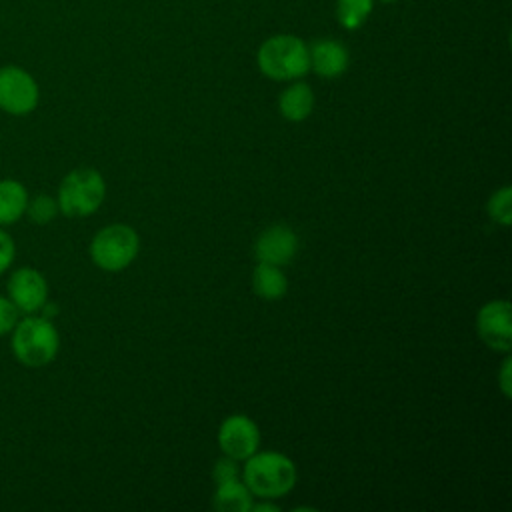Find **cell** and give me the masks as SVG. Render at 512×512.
<instances>
[{"label": "cell", "instance_id": "7a4b0ae2", "mask_svg": "<svg viewBox=\"0 0 512 512\" xmlns=\"http://www.w3.org/2000/svg\"><path fill=\"white\" fill-rule=\"evenodd\" d=\"M242 474L248 490L260 498H280L296 484L294 462L280 452H254Z\"/></svg>", "mask_w": 512, "mask_h": 512}, {"label": "cell", "instance_id": "ac0fdd59", "mask_svg": "<svg viewBox=\"0 0 512 512\" xmlns=\"http://www.w3.org/2000/svg\"><path fill=\"white\" fill-rule=\"evenodd\" d=\"M486 210L494 222H498L502 226H510V222H512V188L502 186L500 190H496L490 196Z\"/></svg>", "mask_w": 512, "mask_h": 512}, {"label": "cell", "instance_id": "5b68a950", "mask_svg": "<svg viewBox=\"0 0 512 512\" xmlns=\"http://www.w3.org/2000/svg\"><path fill=\"white\" fill-rule=\"evenodd\" d=\"M138 234L126 224H110L98 230L90 242L92 262L106 272L124 270L138 254Z\"/></svg>", "mask_w": 512, "mask_h": 512}, {"label": "cell", "instance_id": "7402d4cb", "mask_svg": "<svg viewBox=\"0 0 512 512\" xmlns=\"http://www.w3.org/2000/svg\"><path fill=\"white\" fill-rule=\"evenodd\" d=\"M510 372H512V360H510V356H506L504 364L500 368V376H498L500 378V388H502L506 398H510V394H512V376H510Z\"/></svg>", "mask_w": 512, "mask_h": 512}, {"label": "cell", "instance_id": "cb8c5ba5", "mask_svg": "<svg viewBox=\"0 0 512 512\" xmlns=\"http://www.w3.org/2000/svg\"><path fill=\"white\" fill-rule=\"evenodd\" d=\"M380 2H386V4H390V2H396V0H380Z\"/></svg>", "mask_w": 512, "mask_h": 512}, {"label": "cell", "instance_id": "2e32d148", "mask_svg": "<svg viewBox=\"0 0 512 512\" xmlns=\"http://www.w3.org/2000/svg\"><path fill=\"white\" fill-rule=\"evenodd\" d=\"M372 12V0H336V18L348 28H360Z\"/></svg>", "mask_w": 512, "mask_h": 512}, {"label": "cell", "instance_id": "ba28073f", "mask_svg": "<svg viewBox=\"0 0 512 512\" xmlns=\"http://www.w3.org/2000/svg\"><path fill=\"white\" fill-rule=\"evenodd\" d=\"M476 332L480 340L498 352H508L512 348V322H510V302L492 300L486 302L476 316Z\"/></svg>", "mask_w": 512, "mask_h": 512}, {"label": "cell", "instance_id": "ffe728a7", "mask_svg": "<svg viewBox=\"0 0 512 512\" xmlns=\"http://www.w3.org/2000/svg\"><path fill=\"white\" fill-rule=\"evenodd\" d=\"M16 258V242L8 228L0 226V276L6 274Z\"/></svg>", "mask_w": 512, "mask_h": 512}, {"label": "cell", "instance_id": "44dd1931", "mask_svg": "<svg viewBox=\"0 0 512 512\" xmlns=\"http://www.w3.org/2000/svg\"><path fill=\"white\" fill-rule=\"evenodd\" d=\"M236 478H238L236 460L222 458V460L216 462V466H214V480H216V484H222V482H228V480H236Z\"/></svg>", "mask_w": 512, "mask_h": 512}, {"label": "cell", "instance_id": "e0dca14e", "mask_svg": "<svg viewBox=\"0 0 512 512\" xmlns=\"http://www.w3.org/2000/svg\"><path fill=\"white\" fill-rule=\"evenodd\" d=\"M60 214L58 210V202H56V196H50V194H36V196H30L28 198V204H26V218L36 224V226H46L50 224L56 216Z\"/></svg>", "mask_w": 512, "mask_h": 512}, {"label": "cell", "instance_id": "9a60e30c", "mask_svg": "<svg viewBox=\"0 0 512 512\" xmlns=\"http://www.w3.org/2000/svg\"><path fill=\"white\" fill-rule=\"evenodd\" d=\"M214 508L220 512H250L252 492L246 484L238 482V478L222 482L214 494Z\"/></svg>", "mask_w": 512, "mask_h": 512}, {"label": "cell", "instance_id": "5bb4252c", "mask_svg": "<svg viewBox=\"0 0 512 512\" xmlns=\"http://www.w3.org/2000/svg\"><path fill=\"white\" fill-rule=\"evenodd\" d=\"M252 290L260 296V298H266V300H278L286 294L288 290V280L284 276V272L274 266V264H266V262H260L256 268H254V274H252Z\"/></svg>", "mask_w": 512, "mask_h": 512}, {"label": "cell", "instance_id": "30bf717a", "mask_svg": "<svg viewBox=\"0 0 512 512\" xmlns=\"http://www.w3.org/2000/svg\"><path fill=\"white\" fill-rule=\"evenodd\" d=\"M298 250V236L294 234L292 228L284 224H274L266 228L256 244H254V254L260 262L282 266L288 264Z\"/></svg>", "mask_w": 512, "mask_h": 512}, {"label": "cell", "instance_id": "8992f818", "mask_svg": "<svg viewBox=\"0 0 512 512\" xmlns=\"http://www.w3.org/2000/svg\"><path fill=\"white\" fill-rule=\"evenodd\" d=\"M40 104L36 78L16 64L0 66V110L8 116H28Z\"/></svg>", "mask_w": 512, "mask_h": 512}, {"label": "cell", "instance_id": "52a82bcc", "mask_svg": "<svg viewBox=\"0 0 512 512\" xmlns=\"http://www.w3.org/2000/svg\"><path fill=\"white\" fill-rule=\"evenodd\" d=\"M6 296L22 316L40 314L48 302V282L38 268L20 266L8 274Z\"/></svg>", "mask_w": 512, "mask_h": 512}, {"label": "cell", "instance_id": "9c48e42d", "mask_svg": "<svg viewBox=\"0 0 512 512\" xmlns=\"http://www.w3.org/2000/svg\"><path fill=\"white\" fill-rule=\"evenodd\" d=\"M220 450L232 460H246L258 450L260 432L254 420L244 414L228 416L218 430Z\"/></svg>", "mask_w": 512, "mask_h": 512}, {"label": "cell", "instance_id": "603a6c76", "mask_svg": "<svg viewBox=\"0 0 512 512\" xmlns=\"http://www.w3.org/2000/svg\"><path fill=\"white\" fill-rule=\"evenodd\" d=\"M252 510L254 512H278L280 508L278 506H274V504H252Z\"/></svg>", "mask_w": 512, "mask_h": 512}, {"label": "cell", "instance_id": "6da1fadb", "mask_svg": "<svg viewBox=\"0 0 512 512\" xmlns=\"http://www.w3.org/2000/svg\"><path fill=\"white\" fill-rule=\"evenodd\" d=\"M10 350L24 368L48 366L60 350V334L44 314H24L10 332Z\"/></svg>", "mask_w": 512, "mask_h": 512}, {"label": "cell", "instance_id": "8fae6325", "mask_svg": "<svg viewBox=\"0 0 512 512\" xmlns=\"http://www.w3.org/2000/svg\"><path fill=\"white\" fill-rule=\"evenodd\" d=\"M310 54V68L324 76V78H336L346 72L350 56L348 50L336 42V40H318L308 48Z\"/></svg>", "mask_w": 512, "mask_h": 512}, {"label": "cell", "instance_id": "4fadbf2b", "mask_svg": "<svg viewBox=\"0 0 512 512\" xmlns=\"http://www.w3.org/2000/svg\"><path fill=\"white\" fill-rule=\"evenodd\" d=\"M280 114L290 122H300L310 116L314 108V92L308 84L296 82L280 94Z\"/></svg>", "mask_w": 512, "mask_h": 512}, {"label": "cell", "instance_id": "3957f363", "mask_svg": "<svg viewBox=\"0 0 512 512\" xmlns=\"http://www.w3.org/2000/svg\"><path fill=\"white\" fill-rule=\"evenodd\" d=\"M106 196V182L94 168L70 170L58 186L56 202L60 214L68 218H84L94 214Z\"/></svg>", "mask_w": 512, "mask_h": 512}, {"label": "cell", "instance_id": "277c9868", "mask_svg": "<svg viewBox=\"0 0 512 512\" xmlns=\"http://www.w3.org/2000/svg\"><path fill=\"white\" fill-rule=\"evenodd\" d=\"M258 66L272 80H296L310 70L308 46L298 36L276 34L262 42Z\"/></svg>", "mask_w": 512, "mask_h": 512}, {"label": "cell", "instance_id": "7c38bea8", "mask_svg": "<svg viewBox=\"0 0 512 512\" xmlns=\"http://www.w3.org/2000/svg\"><path fill=\"white\" fill-rule=\"evenodd\" d=\"M30 192L28 188L16 178H2L0 180V226L8 228L20 222L26 214Z\"/></svg>", "mask_w": 512, "mask_h": 512}, {"label": "cell", "instance_id": "d6986e66", "mask_svg": "<svg viewBox=\"0 0 512 512\" xmlns=\"http://www.w3.org/2000/svg\"><path fill=\"white\" fill-rule=\"evenodd\" d=\"M20 316L22 314L18 312L14 302L6 294H0V338L10 336L16 322L20 320Z\"/></svg>", "mask_w": 512, "mask_h": 512}]
</instances>
